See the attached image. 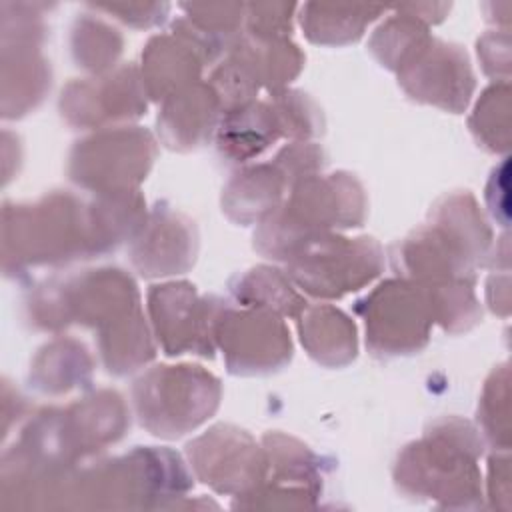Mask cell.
I'll list each match as a JSON object with an SVG mask.
<instances>
[{
	"label": "cell",
	"instance_id": "8992f818",
	"mask_svg": "<svg viewBox=\"0 0 512 512\" xmlns=\"http://www.w3.org/2000/svg\"><path fill=\"white\" fill-rule=\"evenodd\" d=\"M368 342L374 350L400 354L418 350L428 336L432 304L406 282H386L364 302Z\"/></svg>",
	"mask_w": 512,
	"mask_h": 512
},
{
	"label": "cell",
	"instance_id": "277c9868",
	"mask_svg": "<svg viewBox=\"0 0 512 512\" xmlns=\"http://www.w3.org/2000/svg\"><path fill=\"white\" fill-rule=\"evenodd\" d=\"M40 24L28 4L2 2V116L18 118L34 108L50 84L38 54Z\"/></svg>",
	"mask_w": 512,
	"mask_h": 512
},
{
	"label": "cell",
	"instance_id": "5bb4252c",
	"mask_svg": "<svg viewBox=\"0 0 512 512\" xmlns=\"http://www.w3.org/2000/svg\"><path fill=\"white\" fill-rule=\"evenodd\" d=\"M282 132L276 108L266 104H242L228 112L220 128V146L234 158H250L264 150Z\"/></svg>",
	"mask_w": 512,
	"mask_h": 512
},
{
	"label": "cell",
	"instance_id": "7c38bea8",
	"mask_svg": "<svg viewBox=\"0 0 512 512\" xmlns=\"http://www.w3.org/2000/svg\"><path fill=\"white\" fill-rule=\"evenodd\" d=\"M218 110V96L204 86L182 88L168 96L158 128L174 148H192L210 136Z\"/></svg>",
	"mask_w": 512,
	"mask_h": 512
},
{
	"label": "cell",
	"instance_id": "ac0fdd59",
	"mask_svg": "<svg viewBox=\"0 0 512 512\" xmlns=\"http://www.w3.org/2000/svg\"><path fill=\"white\" fill-rule=\"evenodd\" d=\"M276 168H252L242 174V178L234 180L228 188L226 210L230 216L246 222L254 216L268 210V206L276 202L282 190V178Z\"/></svg>",
	"mask_w": 512,
	"mask_h": 512
},
{
	"label": "cell",
	"instance_id": "ba28073f",
	"mask_svg": "<svg viewBox=\"0 0 512 512\" xmlns=\"http://www.w3.org/2000/svg\"><path fill=\"white\" fill-rule=\"evenodd\" d=\"M216 336L234 372L270 370L290 358V338L280 320L264 312L222 316Z\"/></svg>",
	"mask_w": 512,
	"mask_h": 512
},
{
	"label": "cell",
	"instance_id": "4fadbf2b",
	"mask_svg": "<svg viewBox=\"0 0 512 512\" xmlns=\"http://www.w3.org/2000/svg\"><path fill=\"white\" fill-rule=\"evenodd\" d=\"M194 258V236L178 218L164 216L152 222L148 234L134 252L136 266L146 274L182 270Z\"/></svg>",
	"mask_w": 512,
	"mask_h": 512
},
{
	"label": "cell",
	"instance_id": "d6986e66",
	"mask_svg": "<svg viewBox=\"0 0 512 512\" xmlns=\"http://www.w3.org/2000/svg\"><path fill=\"white\" fill-rule=\"evenodd\" d=\"M378 12L380 8H334L310 4L304 8L306 16H302V24L314 42L338 44L360 36L366 22Z\"/></svg>",
	"mask_w": 512,
	"mask_h": 512
},
{
	"label": "cell",
	"instance_id": "9c48e42d",
	"mask_svg": "<svg viewBox=\"0 0 512 512\" xmlns=\"http://www.w3.org/2000/svg\"><path fill=\"white\" fill-rule=\"evenodd\" d=\"M190 458L204 482L222 492L252 486L264 464L252 440L228 426L214 428L190 444Z\"/></svg>",
	"mask_w": 512,
	"mask_h": 512
},
{
	"label": "cell",
	"instance_id": "5b68a950",
	"mask_svg": "<svg viewBox=\"0 0 512 512\" xmlns=\"http://www.w3.org/2000/svg\"><path fill=\"white\" fill-rule=\"evenodd\" d=\"M152 154V140L142 130L106 132L74 150L70 174L84 186L122 192L146 174Z\"/></svg>",
	"mask_w": 512,
	"mask_h": 512
},
{
	"label": "cell",
	"instance_id": "30bf717a",
	"mask_svg": "<svg viewBox=\"0 0 512 512\" xmlns=\"http://www.w3.org/2000/svg\"><path fill=\"white\" fill-rule=\"evenodd\" d=\"M412 58L414 62H408L402 70V84L414 98L454 110L466 102L470 78L466 62L458 60V52L440 44L426 54V44H422Z\"/></svg>",
	"mask_w": 512,
	"mask_h": 512
},
{
	"label": "cell",
	"instance_id": "8fae6325",
	"mask_svg": "<svg viewBox=\"0 0 512 512\" xmlns=\"http://www.w3.org/2000/svg\"><path fill=\"white\" fill-rule=\"evenodd\" d=\"M94 90L98 92V98L84 84H70L66 92H62V114L74 124H94L110 116L124 118L140 114L144 108L138 78L128 68L116 78H106V82L94 86Z\"/></svg>",
	"mask_w": 512,
	"mask_h": 512
},
{
	"label": "cell",
	"instance_id": "52a82bcc",
	"mask_svg": "<svg viewBox=\"0 0 512 512\" xmlns=\"http://www.w3.org/2000/svg\"><path fill=\"white\" fill-rule=\"evenodd\" d=\"M156 330L168 354L198 350L208 354V336H216L222 316L208 302H200L188 284L158 286L150 294Z\"/></svg>",
	"mask_w": 512,
	"mask_h": 512
},
{
	"label": "cell",
	"instance_id": "9a60e30c",
	"mask_svg": "<svg viewBox=\"0 0 512 512\" xmlns=\"http://www.w3.org/2000/svg\"><path fill=\"white\" fill-rule=\"evenodd\" d=\"M302 342L324 364H344L354 358L356 338L348 318L328 306L312 308L302 316Z\"/></svg>",
	"mask_w": 512,
	"mask_h": 512
},
{
	"label": "cell",
	"instance_id": "7a4b0ae2",
	"mask_svg": "<svg viewBox=\"0 0 512 512\" xmlns=\"http://www.w3.org/2000/svg\"><path fill=\"white\" fill-rule=\"evenodd\" d=\"M218 394V382L204 370L166 366L136 384V406L154 434L180 436L212 414Z\"/></svg>",
	"mask_w": 512,
	"mask_h": 512
},
{
	"label": "cell",
	"instance_id": "2e32d148",
	"mask_svg": "<svg viewBox=\"0 0 512 512\" xmlns=\"http://www.w3.org/2000/svg\"><path fill=\"white\" fill-rule=\"evenodd\" d=\"M184 38L174 42L170 36L154 38L148 44L144 70L148 92L154 98H168L184 86L186 78H194L198 74L196 52L184 50Z\"/></svg>",
	"mask_w": 512,
	"mask_h": 512
},
{
	"label": "cell",
	"instance_id": "e0dca14e",
	"mask_svg": "<svg viewBox=\"0 0 512 512\" xmlns=\"http://www.w3.org/2000/svg\"><path fill=\"white\" fill-rule=\"evenodd\" d=\"M82 348H72L70 342H54L40 350L30 370V382L44 394H58L70 390L76 378L88 372Z\"/></svg>",
	"mask_w": 512,
	"mask_h": 512
},
{
	"label": "cell",
	"instance_id": "6da1fadb",
	"mask_svg": "<svg viewBox=\"0 0 512 512\" xmlns=\"http://www.w3.org/2000/svg\"><path fill=\"white\" fill-rule=\"evenodd\" d=\"M72 196L52 194L34 204H4L2 266L16 274L28 266L52 264L92 252L90 218Z\"/></svg>",
	"mask_w": 512,
	"mask_h": 512
},
{
	"label": "cell",
	"instance_id": "ffe728a7",
	"mask_svg": "<svg viewBox=\"0 0 512 512\" xmlns=\"http://www.w3.org/2000/svg\"><path fill=\"white\" fill-rule=\"evenodd\" d=\"M272 272L274 270L266 268L252 270V274H248L238 286V298H244L246 302H256L258 306H268L286 314H294V310L300 306L298 296L278 274Z\"/></svg>",
	"mask_w": 512,
	"mask_h": 512
},
{
	"label": "cell",
	"instance_id": "3957f363",
	"mask_svg": "<svg viewBox=\"0 0 512 512\" xmlns=\"http://www.w3.org/2000/svg\"><path fill=\"white\" fill-rule=\"evenodd\" d=\"M294 280L316 296H340L372 280L380 266V250L368 238L348 240L316 234L290 254Z\"/></svg>",
	"mask_w": 512,
	"mask_h": 512
}]
</instances>
